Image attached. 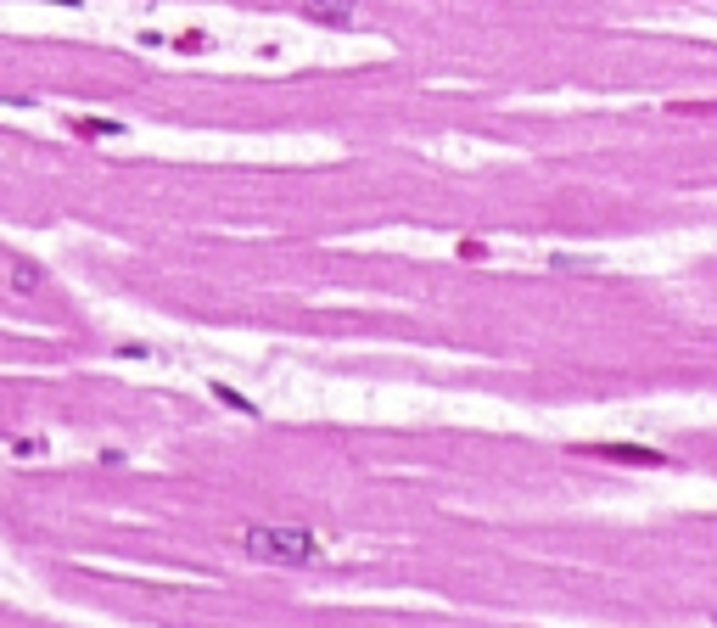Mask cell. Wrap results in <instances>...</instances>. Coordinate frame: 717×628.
<instances>
[{"label": "cell", "mask_w": 717, "mask_h": 628, "mask_svg": "<svg viewBox=\"0 0 717 628\" xmlns=\"http://www.w3.org/2000/svg\"><path fill=\"white\" fill-rule=\"evenodd\" d=\"M12 281H17V286H23V292H29V286H40V275H34V270H29V264H17V275H12Z\"/></svg>", "instance_id": "cell-4"}, {"label": "cell", "mask_w": 717, "mask_h": 628, "mask_svg": "<svg viewBox=\"0 0 717 628\" xmlns=\"http://www.w3.org/2000/svg\"><path fill=\"white\" fill-rule=\"evenodd\" d=\"M600 455H611V460H633V466H661L656 449H622V443H600Z\"/></svg>", "instance_id": "cell-3"}, {"label": "cell", "mask_w": 717, "mask_h": 628, "mask_svg": "<svg viewBox=\"0 0 717 628\" xmlns=\"http://www.w3.org/2000/svg\"><path fill=\"white\" fill-rule=\"evenodd\" d=\"M241 550L253 561H269V567H314L325 556L314 528H269V522L241 528Z\"/></svg>", "instance_id": "cell-1"}, {"label": "cell", "mask_w": 717, "mask_h": 628, "mask_svg": "<svg viewBox=\"0 0 717 628\" xmlns=\"http://www.w3.org/2000/svg\"><path fill=\"white\" fill-rule=\"evenodd\" d=\"M353 6H359V0H303V12H309L314 23H331V29H348Z\"/></svg>", "instance_id": "cell-2"}]
</instances>
